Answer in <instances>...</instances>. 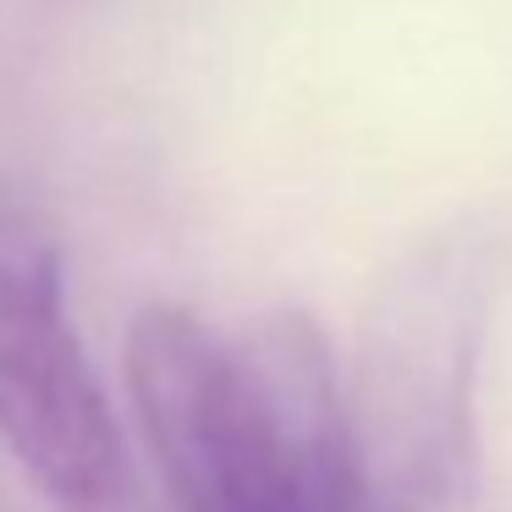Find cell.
<instances>
[{"instance_id": "obj_2", "label": "cell", "mask_w": 512, "mask_h": 512, "mask_svg": "<svg viewBox=\"0 0 512 512\" xmlns=\"http://www.w3.org/2000/svg\"><path fill=\"white\" fill-rule=\"evenodd\" d=\"M0 446L56 512H138L105 380L67 309L61 243L0 199Z\"/></svg>"}, {"instance_id": "obj_1", "label": "cell", "mask_w": 512, "mask_h": 512, "mask_svg": "<svg viewBox=\"0 0 512 512\" xmlns=\"http://www.w3.org/2000/svg\"><path fill=\"white\" fill-rule=\"evenodd\" d=\"M127 391L177 512H364L353 402L303 309L243 331L144 303Z\"/></svg>"}]
</instances>
